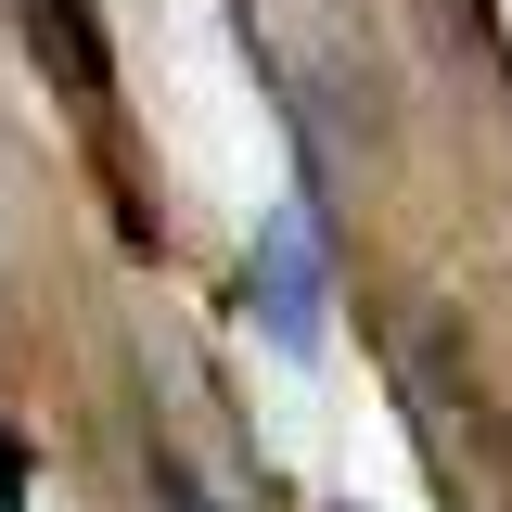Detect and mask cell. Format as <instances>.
<instances>
[{"label":"cell","instance_id":"obj_1","mask_svg":"<svg viewBox=\"0 0 512 512\" xmlns=\"http://www.w3.org/2000/svg\"><path fill=\"white\" fill-rule=\"evenodd\" d=\"M244 308H256V333L282 359H320V333H333V256H320V205L308 192L269 205V231L244 256Z\"/></svg>","mask_w":512,"mask_h":512}]
</instances>
